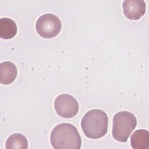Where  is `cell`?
Segmentation results:
<instances>
[{
	"label": "cell",
	"mask_w": 149,
	"mask_h": 149,
	"mask_svg": "<svg viewBox=\"0 0 149 149\" xmlns=\"http://www.w3.org/2000/svg\"><path fill=\"white\" fill-rule=\"evenodd\" d=\"M50 141L55 149H80L81 139L76 127L72 124L62 123L52 130Z\"/></svg>",
	"instance_id": "6da1fadb"
},
{
	"label": "cell",
	"mask_w": 149,
	"mask_h": 149,
	"mask_svg": "<svg viewBox=\"0 0 149 149\" xmlns=\"http://www.w3.org/2000/svg\"><path fill=\"white\" fill-rule=\"evenodd\" d=\"M108 127L107 113L99 109L87 112L81 120V127L86 136L97 139L106 134Z\"/></svg>",
	"instance_id": "7a4b0ae2"
},
{
	"label": "cell",
	"mask_w": 149,
	"mask_h": 149,
	"mask_svg": "<svg viewBox=\"0 0 149 149\" xmlns=\"http://www.w3.org/2000/svg\"><path fill=\"white\" fill-rule=\"evenodd\" d=\"M137 126V119L132 113L120 111L113 118L112 134L119 142H126L130 134Z\"/></svg>",
	"instance_id": "3957f363"
},
{
	"label": "cell",
	"mask_w": 149,
	"mask_h": 149,
	"mask_svg": "<svg viewBox=\"0 0 149 149\" xmlns=\"http://www.w3.org/2000/svg\"><path fill=\"white\" fill-rule=\"evenodd\" d=\"M62 27L61 22L55 15L46 13L41 15L36 23V30L44 38H51L57 36Z\"/></svg>",
	"instance_id": "277c9868"
},
{
	"label": "cell",
	"mask_w": 149,
	"mask_h": 149,
	"mask_svg": "<svg viewBox=\"0 0 149 149\" xmlns=\"http://www.w3.org/2000/svg\"><path fill=\"white\" fill-rule=\"evenodd\" d=\"M54 108L58 115L65 118L74 117L79 111V104L71 95L63 94L56 97Z\"/></svg>",
	"instance_id": "5b68a950"
},
{
	"label": "cell",
	"mask_w": 149,
	"mask_h": 149,
	"mask_svg": "<svg viewBox=\"0 0 149 149\" xmlns=\"http://www.w3.org/2000/svg\"><path fill=\"white\" fill-rule=\"evenodd\" d=\"M124 15L129 19L137 20L146 13V3L144 1L126 0L122 3Z\"/></svg>",
	"instance_id": "8992f818"
},
{
	"label": "cell",
	"mask_w": 149,
	"mask_h": 149,
	"mask_svg": "<svg viewBox=\"0 0 149 149\" xmlns=\"http://www.w3.org/2000/svg\"><path fill=\"white\" fill-rule=\"evenodd\" d=\"M17 74L16 65L11 62L6 61L0 63V83L7 85L12 83Z\"/></svg>",
	"instance_id": "52a82bcc"
},
{
	"label": "cell",
	"mask_w": 149,
	"mask_h": 149,
	"mask_svg": "<svg viewBox=\"0 0 149 149\" xmlns=\"http://www.w3.org/2000/svg\"><path fill=\"white\" fill-rule=\"evenodd\" d=\"M130 145L133 149L149 148V132L146 129H139L132 134Z\"/></svg>",
	"instance_id": "ba28073f"
},
{
	"label": "cell",
	"mask_w": 149,
	"mask_h": 149,
	"mask_svg": "<svg viewBox=\"0 0 149 149\" xmlns=\"http://www.w3.org/2000/svg\"><path fill=\"white\" fill-rule=\"evenodd\" d=\"M17 29L16 23L8 17L0 19V37L2 39H10L17 33Z\"/></svg>",
	"instance_id": "9c48e42d"
},
{
	"label": "cell",
	"mask_w": 149,
	"mask_h": 149,
	"mask_svg": "<svg viewBox=\"0 0 149 149\" xmlns=\"http://www.w3.org/2000/svg\"><path fill=\"white\" fill-rule=\"evenodd\" d=\"M6 149H27L28 141L26 137L21 133L11 134L5 142Z\"/></svg>",
	"instance_id": "30bf717a"
}]
</instances>
